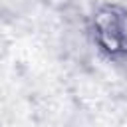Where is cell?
<instances>
[{
    "label": "cell",
    "instance_id": "6da1fadb",
    "mask_svg": "<svg viewBox=\"0 0 127 127\" xmlns=\"http://www.w3.org/2000/svg\"><path fill=\"white\" fill-rule=\"evenodd\" d=\"M93 34L97 46L113 60L127 58V12L117 6H105L93 16Z\"/></svg>",
    "mask_w": 127,
    "mask_h": 127
}]
</instances>
